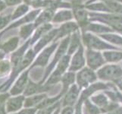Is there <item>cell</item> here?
Returning <instances> with one entry per match:
<instances>
[{
    "label": "cell",
    "mask_w": 122,
    "mask_h": 114,
    "mask_svg": "<svg viewBox=\"0 0 122 114\" xmlns=\"http://www.w3.org/2000/svg\"><path fill=\"white\" fill-rule=\"evenodd\" d=\"M34 27H35L34 24H28L26 25H24L20 30L19 36L21 37L23 40H26L27 38H28L31 35Z\"/></svg>",
    "instance_id": "f546056e"
},
{
    "label": "cell",
    "mask_w": 122,
    "mask_h": 114,
    "mask_svg": "<svg viewBox=\"0 0 122 114\" xmlns=\"http://www.w3.org/2000/svg\"><path fill=\"white\" fill-rule=\"evenodd\" d=\"M81 91V90L80 89L77 84L76 83L74 84L62 97L61 100V107H74L79 100Z\"/></svg>",
    "instance_id": "9c48e42d"
},
{
    "label": "cell",
    "mask_w": 122,
    "mask_h": 114,
    "mask_svg": "<svg viewBox=\"0 0 122 114\" xmlns=\"http://www.w3.org/2000/svg\"><path fill=\"white\" fill-rule=\"evenodd\" d=\"M24 95H17L9 98L5 103V109L8 113H12L20 111L24 105Z\"/></svg>",
    "instance_id": "7c38bea8"
},
{
    "label": "cell",
    "mask_w": 122,
    "mask_h": 114,
    "mask_svg": "<svg viewBox=\"0 0 122 114\" xmlns=\"http://www.w3.org/2000/svg\"><path fill=\"white\" fill-rule=\"evenodd\" d=\"M59 114H75L74 107H61Z\"/></svg>",
    "instance_id": "d590c367"
},
{
    "label": "cell",
    "mask_w": 122,
    "mask_h": 114,
    "mask_svg": "<svg viewBox=\"0 0 122 114\" xmlns=\"http://www.w3.org/2000/svg\"><path fill=\"white\" fill-rule=\"evenodd\" d=\"M70 37L71 36L66 37L59 42V44H58L57 50L54 55L52 61L49 62V64L47 66H46V69L43 73V78H42V80L39 82L40 84H43L46 81V80L49 78V76L51 75V73L53 71L55 68L56 67L58 62L61 60L62 57L64 56L65 55L67 54V51H68V45L70 42Z\"/></svg>",
    "instance_id": "7a4b0ae2"
},
{
    "label": "cell",
    "mask_w": 122,
    "mask_h": 114,
    "mask_svg": "<svg viewBox=\"0 0 122 114\" xmlns=\"http://www.w3.org/2000/svg\"><path fill=\"white\" fill-rule=\"evenodd\" d=\"M98 79L104 82L115 83L122 79V67L119 64H106L96 71Z\"/></svg>",
    "instance_id": "3957f363"
},
{
    "label": "cell",
    "mask_w": 122,
    "mask_h": 114,
    "mask_svg": "<svg viewBox=\"0 0 122 114\" xmlns=\"http://www.w3.org/2000/svg\"><path fill=\"white\" fill-rule=\"evenodd\" d=\"M117 1H118V2H120L121 3H122V0H117Z\"/></svg>",
    "instance_id": "ee69618b"
},
{
    "label": "cell",
    "mask_w": 122,
    "mask_h": 114,
    "mask_svg": "<svg viewBox=\"0 0 122 114\" xmlns=\"http://www.w3.org/2000/svg\"><path fill=\"white\" fill-rule=\"evenodd\" d=\"M81 45H82L81 33L80 32V31H77V32H75L71 35L67 54L70 55V56H72Z\"/></svg>",
    "instance_id": "d6986e66"
},
{
    "label": "cell",
    "mask_w": 122,
    "mask_h": 114,
    "mask_svg": "<svg viewBox=\"0 0 122 114\" xmlns=\"http://www.w3.org/2000/svg\"><path fill=\"white\" fill-rule=\"evenodd\" d=\"M90 100L92 103L95 104L96 107H98L100 109L107 107L109 103L111 102L107 95L104 93V91L96 93L91 97Z\"/></svg>",
    "instance_id": "ffe728a7"
},
{
    "label": "cell",
    "mask_w": 122,
    "mask_h": 114,
    "mask_svg": "<svg viewBox=\"0 0 122 114\" xmlns=\"http://www.w3.org/2000/svg\"><path fill=\"white\" fill-rule=\"evenodd\" d=\"M9 98V94L8 93H0V107L5 106L6 101Z\"/></svg>",
    "instance_id": "e575fe53"
},
{
    "label": "cell",
    "mask_w": 122,
    "mask_h": 114,
    "mask_svg": "<svg viewBox=\"0 0 122 114\" xmlns=\"http://www.w3.org/2000/svg\"><path fill=\"white\" fill-rule=\"evenodd\" d=\"M81 31H82V33L90 32V33H94V34H97V35L115 32L110 27H108L106 24H104L102 23H99V22L96 23V22H90V23L83 29H82Z\"/></svg>",
    "instance_id": "4fadbf2b"
},
{
    "label": "cell",
    "mask_w": 122,
    "mask_h": 114,
    "mask_svg": "<svg viewBox=\"0 0 122 114\" xmlns=\"http://www.w3.org/2000/svg\"><path fill=\"white\" fill-rule=\"evenodd\" d=\"M52 30V24H45L41 25V26L38 27L36 29V32L34 33L33 37L30 40V45L34 44L37 40H39L40 38L44 36L45 34H46L47 33H49L50 31Z\"/></svg>",
    "instance_id": "d4e9b609"
},
{
    "label": "cell",
    "mask_w": 122,
    "mask_h": 114,
    "mask_svg": "<svg viewBox=\"0 0 122 114\" xmlns=\"http://www.w3.org/2000/svg\"><path fill=\"white\" fill-rule=\"evenodd\" d=\"M86 65V56H85V49L84 46L82 45L75 52L71 59L70 66L68 71L72 72H77L78 71L85 67Z\"/></svg>",
    "instance_id": "ba28073f"
},
{
    "label": "cell",
    "mask_w": 122,
    "mask_h": 114,
    "mask_svg": "<svg viewBox=\"0 0 122 114\" xmlns=\"http://www.w3.org/2000/svg\"><path fill=\"white\" fill-rule=\"evenodd\" d=\"M47 94L43 93V94H37L32 96H29L25 98L24 101V107H36L38 105L47 98Z\"/></svg>",
    "instance_id": "603a6c76"
},
{
    "label": "cell",
    "mask_w": 122,
    "mask_h": 114,
    "mask_svg": "<svg viewBox=\"0 0 122 114\" xmlns=\"http://www.w3.org/2000/svg\"><path fill=\"white\" fill-rule=\"evenodd\" d=\"M7 111L5 109V106L0 107V114H7Z\"/></svg>",
    "instance_id": "60d3db41"
},
{
    "label": "cell",
    "mask_w": 122,
    "mask_h": 114,
    "mask_svg": "<svg viewBox=\"0 0 122 114\" xmlns=\"http://www.w3.org/2000/svg\"><path fill=\"white\" fill-rule=\"evenodd\" d=\"M11 62L8 60L0 61V78H3L10 72Z\"/></svg>",
    "instance_id": "4dcf8cb0"
},
{
    "label": "cell",
    "mask_w": 122,
    "mask_h": 114,
    "mask_svg": "<svg viewBox=\"0 0 122 114\" xmlns=\"http://www.w3.org/2000/svg\"><path fill=\"white\" fill-rule=\"evenodd\" d=\"M40 9H37V10L33 11L32 12H30V13H29L27 15H26L25 17H24V18H23L22 19H20V21H18V22H17L15 24L11 25V26L9 27V28H8V29H10V28H11V27H17V26H18V25H20V24H24V23H29V22H32L33 20H34V19L36 18L37 15H38L40 14Z\"/></svg>",
    "instance_id": "f1b7e54d"
},
{
    "label": "cell",
    "mask_w": 122,
    "mask_h": 114,
    "mask_svg": "<svg viewBox=\"0 0 122 114\" xmlns=\"http://www.w3.org/2000/svg\"><path fill=\"white\" fill-rule=\"evenodd\" d=\"M120 33H115V32L112 33H107L104 34L98 35L99 36L102 40L106 41L107 43H110L113 46H122V36Z\"/></svg>",
    "instance_id": "cb8c5ba5"
},
{
    "label": "cell",
    "mask_w": 122,
    "mask_h": 114,
    "mask_svg": "<svg viewBox=\"0 0 122 114\" xmlns=\"http://www.w3.org/2000/svg\"><path fill=\"white\" fill-rule=\"evenodd\" d=\"M84 8L85 7H77L72 9L74 18H75L76 22L79 25V27L81 28V30L90 23L89 12Z\"/></svg>",
    "instance_id": "5bb4252c"
},
{
    "label": "cell",
    "mask_w": 122,
    "mask_h": 114,
    "mask_svg": "<svg viewBox=\"0 0 122 114\" xmlns=\"http://www.w3.org/2000/svg\"><path fill=\"white\" fill-rule=\"evenodd\" d=\"M9 21H10V16L9 15L0 17V30L5 27V25L9 22Z\"/></svg>",
    "instance_id": "8d00e7d4"
},
{
    "label": "cell",
    "mask_w": 122,
    "mask_h": 114,
    "mask_svg": "<svg viewBox=\"0 0 122 114\" xmlns=\"http://www.w3.org/2000/svg\"><path fill=\"white\" fill-rule=\"evenodd\" d=\"M29 70H25L20 74V75L15 82V84L12 86L11 89V94L13 96L20 95L23 93L28 84L29 78Z\"/></svg>",
    "instance_id": "8fae6325"
},
{
    "label": "cell",
    "mask_w": 122,
    "mask_h": 114,
    "mask_svg": "<svg viewBox=\"0 0 122 114\" xmlns=\"http://www.w3.org/2000/svg\"><path fill=\"white\" fill-rule=\"evenodd\" d=\"M56 14V9L52 8H45V10L43 11L40 13V15L37 17L35 23H34V26L36 27H40L41 25L45 24H48L49 22H52L53 17Z\"/></svg>",
    "instance_id": "ac0fdd59"
},
{
    "label": "cell",
    "mask_w": 122,
    "mask_h": 114,
    "mask_svg": "<svg viewBox=\"0 0 122 114\" xmlns=\"http://www.w3.org/2000/svg\"><path fill=\"white\" fill-rule=\"evenodd\" d=\"M5 8V4L4 3L2 0H0V11H1L2 9H4Z\"/></svg>",
    "instance_id": "b9f144b4"
},
{
    "label": "cell",
    "mask_w": 122,
    "mask_h": 114,
    "mask_svg": "<svg viewBox=\"0 0 122 114\" xmlns=\"http://www.w3.org/2000/svg\"><path fill=\"white\" fill-rule=\"evenodd\" d=\"M58 44H59V42H53L50 46L46 47L40 53V55L37 56L35 61L33 62V64L30 66V69H33L36 66H40V67L47 66L49 65V61L50 57L52 56L53 53L58 48Z\"/></svg>",
    "instance_id": "52a82bcc"
},
{
    "label": "cell",
    "mask_w": 122,
    "mask_h": 114,
    "mask_svg": "<svg viewBox=\"0 0 122 114\" xmlns=\"http://www.w3.org/2000/svg\"><path fill=\"white\" fill-rule=\"evenodd\" d=\"M61 106V100H60L50 107L37 109L36 114H52L58 107H60Z\"/></svg>",
    "instance_id": "1f68e13d"
},
{
    "label": "cell",
    "mask_w": 122,
    "mask_h": 114,
    "mask_svg": "<svg viewBox=\"0 0 122 114\" xmlns=\"http://www.w3.org/2000/svg\"><path fill=\"white\" fill-rule=\"evenodd\" d=\"M106 114H122V105H121L117 108L113 109L112 111H110Z\"/></svg>",
    "instance_id": "f35d334b"
},
{
    "label": "cell",
    "mask_w": 122,
    "mask_h": 114,
    "mask_svg": "<svg viewBox=\"0 0 122 114\" xmlns=\"http://www.w3.org/2000/svg\"><path fill=\"white\" fill-rule=\"evenodd\" d=\"M82 113L83 114H102L100 109L92 103L90 99L86 100L83 102Z\"/></svg>",
    "instance_id": "484cf974"
},
{
    "label": "cell",
    "mask_w": 122,
    "mask_h": 114,
    "mask_svg": "<svg viewBox=\"0 0 122 114\" xmlns=\"http://www.w3.org/2000/svg\"><path fill=\"white\" fill-rule=\"evenodd\" d=\"M61 106L60 107H58L52 114H59V113H60V111H61Z\"/></svg>",
    "instance_id": "7bdbcfd3"
},
{
    "label": "cell",
    "mask_w": 122,
    "mask_h": 114,
    "mask_svg": "<svg viewBox=\"0 0 122 114\" xmlns=\"http://www.w3.org/2000/svg\"><path fill=\"white\" fill-rule=\"evenodd\" d=\"M74 19V14L73 11L70 8H61V10L56 12L52 22L55 24H60V23H65L68 22H71Z\"/></svg>",
    "instance_id": "e0dca14e"
},
{
    "label": "cell",
    "mask_w": 122,
    "mask_h": 114,
    "mask_svg": "<svg viewBox=\"0 0 122 114\" xmlns=\"http://www.w3.org/2000/svg\"><path fill=\"white\" fill-rule=\"evenodd\" d=\"M29 9V7L27 5H20V7H18V8L16 9V11H15V13L12 15L11 18L12 19H16L18 17H20L21 15H24L26 12L28 11Z\"/></svg>",
    "instance_id": "d6a6232c"
},
{
    "label": "cell",
    "mask_w": 122,
    "mask_h": 114,
    "mask_svg": "<svg viewBox=\"0 0 122 114\" xmlns=\"http://www.w3.org/2000/svg\"><path fill=\"white\" fill-rule=\"evenodd\" d=\"M71 56L68 54L65 55L61 60L58 62L51 75L49 76V78L46 80V81L43 84L48 86H54L59 81H61L62 75L67 72V70L68 71L71 59Z\"/></svg>",
    "instance_id": "277c9868"
},
{
    "label": "cell",
    "mask_w": 122,
    "mask_h": 114,
    "mask_svg": "<svg viewBox=\"0 0 122 114\" xmlns=\"http://www.w3.org/2000/svg\"><path fill=\"white\" fill-rule=\"evenodd\" d=\"M37 109L35 107H24L15 114H36Z\"/></svg>",
    "instance_id": "836d02e7"
},
{
    "label": "cell",
    "mask_w": 122,
    "mask_h": 114,
    "mask_svg": "<svg viewBox=\"0 0 122 114\" xmlns=\"http://www.w3.org/2000/svg\"><path fill=\"white\" fill-rule=\"evenodd\" d=\"M85 56L87 67L94 71H97L106 63L102 53L97 50L86 49L85 50Z\"/></svg>",
    "instance_id": "8992f818"
},
{
    "label": "cell",
    "mask_w": 122,
    "mask_h": 114,
    "mask_svg": "<svg viewBox=\"0 0 122 114\" xmlns=\"http://www.w3.org/2000/svg\"><path fill=\"white\" fill-rule=\"evenodd\" d=\"M57 33H58V28L52 29V31H50L49 33H47L46 34L38 40V42L36 43V45L34 46L33 50H34L35 53L37 54L39 52H40L41 50L44 47H46L51 41L54 42L55 38H56L57 35Z\"/></svg>",
    "instance_id": "9a60e30c"
},
{
    "label": "cell",
    "mask_w": 122,
    "mask_h": 114,
    "mask_svg": "<svg viewBox=\"0 0 122 114\" xmlns=\"http://www.w3.org/2000/svg\"><path fill=\"white\" fill-rule=\"evenodd\" d=\"M103 2L106 4L111 13L122 15V3L117 0H104Z\"/></svg>",
    "instance_id": "83f0119b"
},
{
    "label": "cell",
    "mask_w": 122,
    "mask_h": 114,
    "mask_svg": "<svg viewBox=\"0 0 122 114\" xmlns=\"http://www.w3.org/2000/svg\"><path fill=\"white\" fill-rule=\"evenodd\" d=\"M105 60L108 63H117L122 61V49L106 50L102 53Z\"/></svg>",
    "instance_id": "44dd1931"
},
{
    "label": "cell",
    "mask_w": 122,
    "mask_h": 114,
    "mask_svg": "<svg viewBox=\"0 0 122 114\" xmlns=\"http://www.w3.org/2000/svg\"><path fill=\"white\" fill-rule=\"evenodd\" d=\"M82 43L86 49L97 50V51H106V50L121 49L119 47L111 45L106 41L102 40L99 36H96L94 33L90 32H83L81 35Z\"/></svg>",
    "instance_id": "6da1fadb"
},
{
    "label": "cell",
    "mask_w": 122,
    "mask_h": 114,
    "mask_svg": "<svg viewBox=\"0 0 122 114\" xmlns=\"http://www.w3.org/2000/svg\"><path fill=\"white\" fill-rule=\"evenodd\" d=\"M115 84V86L120 91L122 92V79H120L118 81H117L114 83Z\"/></svg>",
    "instance_id": "ab89813d"
},
{
    "label": "cell",
    "mask_w": 122,
    "mask_h": 114,
    "mask_svg": "<svg viewBox=\"0 0 122 114\" xmlns=\"http://www.w3.org/2000/svg\"><path fill=\"white\" fill-rule=\"evenodd\" d=\"M97 80L96 71L89 67H84L76 73V84L81 90L86 88L90 84L97 81Z\"/></svg>",
    "instance_id": "5b68a950"
},
{
    "label": "cell",
    "mask_w": 122,
    "mask_h": 114,
    "mask_svg": "<svg viewBox=\"0 0 122 114\" xmlns=\"http://www.w3.org/2000/svg\"><path fill=\"white\" fill-rule=\"evenodd\" d=\"M121 67H122V62H121Z\"/></svg>",
    "instance_id": "f6af8a7d"
},
{
    "label": "cell",
    "mask_w": 122,
    "mask_h": 114,
    "mask_svg": "<svg viewBox=\"0 0 122 114\" xmlns=\"http://www.w3.org/2000/svg\"><path fill=\"white\" fill-rule=\"evenodd\" d=\"M79 25L76 22H68L62 24L59 28H58L57 35L54 40V42H58V40H62L65 37L71 36L72 33L79 31Z\"/></svg>",
    "instance_id": "30bf717a"
},
{
    "label": "cell",
    "mask_w": 122,
    "mask_h": 114,
    "mask_svg": "<svg viewBox=\"0 0 122 114\" xmlns=\"http://www.w3.org/2000/svg\"><path fill=\"white\" fill-rule=\"evenodd\" d=\"M19 43V38L18 37H15L8 40L5 43H4L0 47L5 53H11L18 47Z\"/></svg>",
    "instance_id": "4316f807"
},
{
    "label": "cell",
    "mask_w": 122,
    "mask_h": 114,
    "mask_svg": "<svg viewBox=\"0 0 122 114\" xmlns=\"http://www.w3.org/2000/svg\"><path fill=\"white\" fill-rule=\"evenodd\" d=\"M8 5H15L22 2V0H4Z\"/></svg>",
    "instance_id": "74e56055"
},
{
    "label": "cell",
    "mask_w": 122,
    "mask_h": 114,
    "mask_svg": "<svg viewBox=\"0 0 122 114\" xmlns=\"http://www.w3.org/2000/svg\"><path fill=\"white\" fill-rule=\"evenodd\" d=\"M86 9L90 10L92 12H98V13H111L110 10L106 5V4L101 0L97 2V0L93 2H90L85 5Z\"/></svg>",
    "instance_id": "7402d4cb"
},
{
    "label": "cell",
    "mask_w": 122,
    "mask_h": 114,
    "mask_svg": "<svg viewBox=\"0 0 122 114\" xmlns=\"http://www.w3.org/2000/svg\"><path fill=\"white\" fill-rule=\"evenodd\" d=\"M61 89L60 91V94L63 97L65 93L68 91L69 88L76 82V73L68 71L66 73L62 75L61 78Z\"/></svg>",
    "instance_id": "2e32d148"
}]
</instances>
